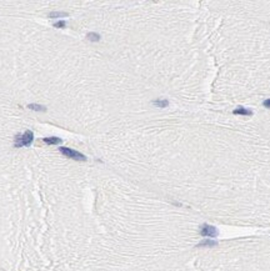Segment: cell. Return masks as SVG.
Returning a JSON list of instances; mask_svg holds the SVG:
<instances>
[{
  "label": "cell",
  "instance_id": "cell-1",
  "mask_svg": "<svg viewBox=\"0 0 270 271\" xmlns=\"http://www.w3.org/2000/svg\"><path fill=\"white\" fill-rule=\"evenodd\" d=\"M33 141H34V132L31 130H26L24 134H18L14 138V146L15 147L30 146Z\"/></svg>",
  "mask_w": 270,
  "mask_h": 271
},
{
  "label": "cell",
  "instance_id": "cell-2",
  "mask_svg": "<svg viewBox=\"0 0 270 271\" xmlns=\"http://www.w3.org/2000/svg\"><path fill=\"white\" fill-rule=\"evenodd\" d=\"M59 151L64 155V156H68L70 159H74V160H79V161H85L86 160V156L83 155L81 152L73 150V149H69V147H65V146H60Z\"/></svg>",
  "mask_w": 270,
  "mask_h": 271
},
{
  "label": "cell",
  "instance_id": "cell-3",
  "mask_svg": "<svg viewBox=\"0 0 270 271\" xmlns=\"http://www.w3.org/2000/svg\"><path fill=\"white\" fill-rule=\"evenodd\" d=\"M200 235L201 236H205V238H210V239H214L218 236V230L216 227L211 226V225H208V224H204L200 226Z\"/></svg>",
  "mask_w": 270,
  "mask_h": 271
},
{
  "label": "cell",
  "instance_id": "cell-4",
  "mask_svg": "<svg viewBox=\"0 0 270 271\" xmlns=\"http://www.w3.org/2000/svg\"><path fill=\"white\" fill-rule=\"evenodd\" d=\"M43 141L48 145H59L62 144V139L56 138V136H48V138H44Z\"/></svg>",
  "mask_w": 270,
  "mask_h": 271
},
{
  "label": "cell",
  "instance_id": "cell-5",
  "mask_svg": "<svg viewBox=\"0 0 270 271\" xmlns=\"http://www.w3.org/2000/svg\"><path fill=\"white\" fill-rule=\"evenodd\" d=\"M233 114H235V115H253V111L252 110H249V109H245V108H243V106H240V108H236L234 111H233Z\"/></svg>",
  "mask_w": 270,
  "mask_h": 271
},
{
  "label": "cell",
  "instance_id": "cell-6",
  "mask_svg": "<svg viewBox=\"0 0 270 271\" xmlns=\"http://www.w3.org/2000/svg\"><path fill=\"white\" fill-rule=\"evenodd\" d=\"M216 245H218L216 241H213L211 239H209V240H204V241L199 242V244H198V247H205V246L211 247V246H216Z\"/></svg>",
  "mask_w": 270,
  "mask_h": 271
},
{
  "label": "cell",
  "instance_id": "cell-7",
  "mask_svg": "<svg viewBox=\"0 0 270 271\" xmlns=\"http://www.w3.org/2000/svg\"><path fill=\"white\" fill-rule=\"evenodd\" d=\"M153 104L155 106H159V108H166L169 105V101L166 99H157L153 101Z\"/></svg>",
  "mask_w": 270,
  "mask_h": 271
},
{
  "label": "cell",
  "instance_id": "cell-8",
  "mask_svg": "<svg viewBox=\"0 0 270 271\" xmlns=\"http://www.w3.org/2000/svg\"><path fill=\"white\" fill-rule=\"evenodd\" d=\"M86 39L88 40H90V41H99L100 40V35L98 34V33H88V35H86Z\"/></svg>",
  "mask_w": 270,
  "mask_h": 271
},
{
  "label": "cell",
  "instance_id": "cell-9",
  "mask_svg": "<svg viewBox=\"0 0 270 271\" xmlns=\"http://www.w3.org/2000/svg\"><path fill=\"white\" fill-rule=\"evenodd\" d=\"M28 108L31 109V110H35V111H45V110H46L45 106H43V105H38V104H29Z\"/></svg>",
  "mask_w": 270,
  "mask_h": 271
},
{
  "label": "cell",
  "instance_id": "cell-10",
  "mask_svg": "<svg viewBox=\"0 0 270 271\" xmlns=\"http://www.w3.org/2000/svg\"><path fill=\"white\" fill-rule=\"evenodd\" d=\"M50 18H60V16H68L66 13H62V11H53L49 14Z\"/></svg>",
  "mask_w": 270,
  "mask_h": 271
},
{
  "label": "cell",
  "instance_id": "cell-11",
  "mask_svg": "<svg viewBox=\"0 0 270 271\" xmlns=\"http://www.w3.org/2000/svg\"><path fill=\"white\" fill-rule=\"evenodd\" d=\"M65 25H66L65 20H60V22H56V23L54 24V26H55V28H64Z\"/></svg>",
  "mask_w": 270,
  "mask_h": 271
},
{
  "label": "cell",
  "instance_id": "cell-12",
  "mask_svg": "<svg viewBox=\"0 0 270 271\" xmlns=\"http://www.w3.org/2000/svg\"><path fill=\"white\" fill-rule=\"evenodd\" d=\"M263 105H264L265 108H268V109H270V99H266V100H264V103H263Z\"/></svg>",
  "mask_w": 270,
  "mask_h": 271
}]
</instances>
